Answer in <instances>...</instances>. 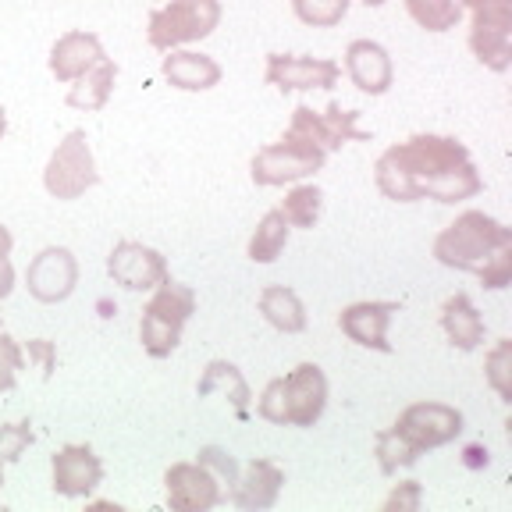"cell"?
Returning a JSON list of instances; mask_svg holds the SVG:
<instances>
[{
  "instance_id": "3957f363",
  "label": "cell",
  "mask_w": 512,
  "mask_h": 512,
  "mask_svg": "<svg viewBox=\"0 0 512 512\" xmlns=\"http://www.w3.org/2000/svg\"><path fill=\"white\" fill-rule=\"evenodd\" d=\"M463 434V413L445 402H413L402 409L388 431L377 434V466L381 473H399L402 466H413L420 452L452 445Z\"/></svg>"
},
{
  "instance_id": "d6986e66",
  "label": "cell",
  "mask_w": 512,
  "mask_h": 512,
  "mask_svg": "<svg viewBox=\"0 0 512 512\" xmlns=\"http://www.w3.org/2000/svg\"><path fill=\"white\" fill-rule=\"evenodd\" d=\"M104 57V43H100L96 32H64L61 40L50 47V72H54L57 82H75L96 61H104Z\"/></svg>"
},
{
  "instance_id": "ffe728a7",
  "label": "cell",
  "mask_w": 512,
  "mask_h": 512,
  "mask_svg": "<svg viewBox=\"0 0 512 512\" xmlns=\"http://www.w3.org/2000/svg\"><path fill=\"white\" fill-rule=\"evenodd\" d=\"M160 75L182 93H203L221 82V64L207 54H192V50H171L160 61Z\"/></svg>"
},
{
  "instance_id": "f546056e",
  "label": "cell",
  "mask_w": 512,
  "mask_h": 512,
  "mask_svg": "<svg viewBox=\"0 0 512 512\" xmlns=\"http://www.w3.org/2000/svg\"><path fill=\"white\" fill-rule=\"evenodd\" d=\"M29 441H32L29 424H8V427H0V459H4V463L18 459L25 452V445H29Z\"/></svg>"
},
{
  "instance_id": "44dd1931",
  "label": "cell",
  "mask_w": 512,
  "mask_h": 512,
  "mask_svg": "<svg viewBox=\"0 0 512 512\" xmlns=\"http://www.w3.org/2000/svg\"><path fill=\"white\" fill-rule=\"evenodd\" d=\"M441 328H445L448 342L463 352H473L484 342V317L477 313L473 299L466 292H456L441 303Z\"/></svg>"
},
{
  "instance_id": "7a4b0ae2",
  "label": "cell",
  "mask_w": 512,
  "mask_h": 512,
  "mask_svg": "<svg viewBox=\"0 0 512 512\" xmlns=\"http://www.w3.org/2000/svg\"><path fill=\"white\" fill-rule=\"evenodd\" d=\"M434 260L448 271L473 274L484 288H505L512 281V228L484 210H466L438 232Z\"/></svg>"
},
{
  "instance_id": "7c38bea8",
  "label": "cell",
  "mask_w": 512,
  "mask_h": 512,
  "mask_svg": "<svg viewBox=\"0 0 512 512\" xmlns=\"http://www.w3.org/2000/svg\"><path fill=\"white\" fill-rule=\"evenodd\" d=\"M75 285H79V260L64 246L40 249L25 271V288L36 303H64L75 292Z\"/></svg>"
},
{
  "instance_id": "ac0fdd59",
  "label": "cell",
  "mask_w": 512,
  "mask_h": 512,
  "mask_svg": "<svg viewBox=\"0 0 512 512\" xmlns=\"http://www.w3.org/2000/svg\"><path fill=\"white\" fill-rule=\"evenodd\" d=\"M281 488H285V470L274 466L271 459H253L246 470H239L235 484L228 488V502L239 509H271L278 502Z\"/></svg>"
},
{
  "instance_id": "5b68a950",
  "label": "cell",
  "mask_w": 512,
  "mask_h": 512,
  "mask_svg": "<svg viewBox=\"0 0 512 512\" xmlns=\"http://www.w3.org/2000/svg\"><path fill=\"white\" fill-rule=\"evenodd\" d=\"M196 313V292L178 281H164L143 306V320H139V342L150 352L153 360H164L178 349L182 342V328Z\"/></svg>"
},
{
  "instance_id": "603a6c76",
  "label": "cell",
  "mask_w": 512,
  "mask_h": 512,
  "mask_svg": "<svg viewBox=\"0 0 512 512\" xmlns=\"http://www.w3.org/2000/svg\"><path fill=\"white\" fill-rule=\"evenodd\" d=\"M260 313L271 328L285 331V335H299L306 331V306L303 299L285 285H267L260 292Z\"/></svg>"
},
{
  "instance_id": "1f68e13d",
  "label": "cell",
  "mask_w": 512,
  "mask_h": 512,
  "mask_svg": "<svg viewBox=\"0 0 512 512\" xmlns=\"http://www.w3.org/2000/svg\"><path fill=\"white\" fill-rule=\"evenodd\" d=\"M15 370H22V352L8 335H0V388L15 384Z\"/></svg>"
},
{
  "instance_id": "f1b7e54d",
  "label": "cell",
  "mask_w": 512,
  "mask_h": 512,
  "mask_svg": "<svg viewBox=\"0 0 512 512\" xmlns=\"http://www.w3.org/2000/svg\"><path fill=\"white\" fill-rule=\"evenodd\" d=\"M484 377H488V384L498 392V399L512 402V342L509 338H502V342L488 352V360H484Z\"/></svg>"
},
{
  "instance_id": "5bb4252c",
  "label": "cell",
  "mask_w": 512,
  "mask_h": 512,
  "mask_svg": "<svg viewBox=\"0 0 512 512\" xmlns=\"http://www.w3.org/2000/svg\"><path fill=\"white\" fill-rule=\"evenodd\" d=\"M107 274L128 292H150L171 278L164 253L143 242H118L107 256Z\"/></svg>"
},
{
  "instance_id": "9c48e42d",
  "label": "cell",
  "mask_w": 512,
  "mask_h": 512,
  "mask_svg": "<svg viewBox=\"0 0 512 512\" xmlns=\"http://www.w3.org/2000/svg\"><path fill=\"white\" fill-rule=\"evenodd\" d=\"M96 182H100V171H96L93 150H89V136L75 128L50 153L47 168H43V185L54 200H79Z\"/></svg>"
},
{
  "instance_id": "9a60e30c",
  "label": "cell",
  "mask_w": 512,
  "mask_h": 512,
  "mask_svg": "<svg viewBox=\"0 0 512 512\" xmlns=\"http://www.w3.org/2000/svg\"><path fill=\"white\" fill-rule=\"evenodd\" d=\"M402 310V303L392 299H363V303H352L342 310L338 317V328L349 342L363 345V349H377V352H392L388 342V324L392 317Z\"/></svg>"
},
{
  "instance_id": "d6a6232c",
  "label": "cell",
  "mask_w": 512,
  "mask_h": 512,
  "mask_svg": "<svg viewBox=\"0 0 512 512\" xmlns=\"http://www.w3.org/2000/svg\"><path fill=\"white\" fill-rule=\"evenodd\" d=\"M392 509H420V484L416 480H406V484H399V488L392 491V498L384 502V512Z\"/></svg>"
},
{
  "instance_id": "2e32d148",
  "label": "cell",
  "mask_w": 512,
  "mask_h": 512,
  "mask_svg": "<svg viewBox=\"0 0 512 512\" xmlns=\"http://www.w3.org/2000/svg\"><path fill=\"white\" fill-rule=\"evenodd\" d=\"M50 473H54V491L64 498H86L100 488L104 480V463L89 445H64L50 459Z\"/></svg>"
},
{
  "instance_id": "8992f818",
  "label": "cell",
  "mask_w": 512,
  "mask_h": 512,
  "mask_svg": "<svg viewBox=\"0 0 512 512\" xmlns=\"http://www.w3.org/2000/svg\"><path fill=\"white\" fill-rule=\"evenodd\" d=\"M328 160V150H320L310 136H303L299 128L288 125L285 136L278 143L256 150L253 164H249V175H253L256 185L264 189H274V185H288V182H303L313 171L324 168Z\"/></svg>"
},
{
  "instance_id": "484cf974",
  "label": "cell",
  "mask_w": 512,
  "mask_h": 512,
  "mask_svg": "<svg viewBox=\"0 0 512 512\" xmlns=\"http://www.w3.org/2000/svg\"><path fill=\"white\" fill-rule=\"evenodd\" d=\"M406 11L420 29L448 32L463 18V0H406Z\"/></svg>"
},
{
  "instance_id": "4316f807",
  "label": "cell",
  "mask_w": 512,
  "mask_h": 512,
  "mask_svg": "<svg viewBox=\"0 0 512 512\" xmlns=\"http://www.w3.org/2000/svg\"><path fill=\"white\" fill-rule=\"evenodd\" d=\"M320 207H324V192H320V185H296L278 210L285 214L288 228H313V224L320 221Z\"/></svg>"
},
{
  "instance_id": "8fae6325",
  "label": "cell",
  "mask_w": 512,
  "mask_h": 512,
  "mask_svg": "<svg viewBox=\"0 0 512 512\" xmlns=\"http://www.w3.org/2000/svg\"><path fill=\"white\" fill-rule=\"evenodd\" d=\"M164 488H168V505L175 512H207L228 502L221 477L207 463H175L164 473Z\"/></svg>"
},
{
  "instance_id": "52a82bcc",
  "label": "cell",
  "mask_w": 512,
  "mask_h": 512,
  "mask_svg": "<svg viewBox=\"0 0 512 512\" xmlns=\"http://www.w3.org/2000/svg\"><path fill=\"white\" fill-rule=\"evenodd\" d=\"M221 25V0H171L157 8L146 25L153 50H175L182 43H200Z\"/></svg>"
},
{
  "instance_id": "e575fe53",
  "label": "cell",
  "mask_w": 512,
  "mask_h": 512,
  "mask_svg": "<svg viewBox=\"0 0 512 512\" xmlns=\"http://www.w3.org/2000/svg\"><path fill=\"white\" fill-rule=\"evenodd\" d=\"M4 132H8V111L0 107V139H4Z\"/></svg>"
},
{
  "instance_id": "d590c367",
  "label": "cell",
  "mask_w": 512,
  "mask_h": 512,
  "mask_svg": "<svg viewBox=\"0 0 512 512\" xmlns=\"http://www.w3.org/2000/svg\"><path fill=\"white\" fill-rule=\"evenodd\" d=\"M367 8H381V4H388V0H363Z\"/></svg>"
},
{
  "instance_id": "7402d4cb",
  "label": "cell",
  "mask_w": 512,
  "mask_h": 512,
  "mask_svg": "<svg viewBox=\"0 0 512 512\" xmlns=\"http://www.w3.org/2000/svg\"><path fill=\"white\" fill-rule=\"evenodd\" d=\"M114 82H118V64H114L111 57L96 61L93 68L82 72L79 79H75V86L68 89V107H75V111H100V107L111 100Z\"/></svg>"
},
{
  "instance_id": "cb8c5ba5",
  "label": "cell",
  "mask_w": 512,
  "mask_h": 512,
  "mask_svg": "<svg viewBox=\"0 0 512 512\" xmlns=\"http://www.w3.org/2000/svg\"><path fill=\"white\" fill-rule=\"evenodd\" d=\"M288 221H285V214L281 210H267L264 214V221L256 224V232H253V239H249V260L253 264H274L281 256V249L288 246Z\"/></svg>"
},
{
  "instance_id": "277c9868",
  "label": "cell",
  "mask_w": 512,
  "mask_h": 512,
  "mask_svg": "<svg viewBox=\"0 0 512 512\" xmlns=\"http://www.w3.org/2000/svg\"><path fill=\"white\" fill-rule=\"evenodd\" d=\"M328 409V377L317 363H299L264 388L256 413L281 427H313Z\"/></svg>"
},
{
  "instance_id": "4dcf8cb0",
  "label": "cell",
  "mask_w": 512,
  "mask_h": 512,
  "mask_svg": "<svg viewBox=\"0 0 512 512\" xmlns=\"http://www.w3.org/2000/svg\"><path fill=\"white\" fill-rule=\"evenodd\" d=\"M200 463H207L210 470L217 473V477L228 480V488H232L235 477H239V463H235V459L228 456V452H221V448H214V445L203 448V452H200Z\"/></svg>"
},
{
  "instance_id": "8d00e7d4",
  "label": "cell",
  "mask_w": 512,
  "mask_h": 512,
  "mask_svg": "<svg viewBox=\"0 0 512 512\" xmlns=\"http://www.w3.org/2000/svg\"><path fill=\"white\" fill-rule=\"evenodd\" d=\"M0 484H4V459H0Z\"/></svg>"
},
{
  "instance_id": "ba28073f",
  "label": "cell",
  "mask_w": 512,
  "mask_h": 512,
  "mask_svg": "<svg viewBox=\"0 0 512 512\" xmlns=\"http://www.w3.org/2000/svg\"><path fill=\"white\" fill-rule=\"evenodd\" d=\"M470 8V50L491 72L512 64V0H463Z\"/></svg>"
},
{
  "instance_id": "83f0119b",
  "label": "cell",
  "mask_w": 512,
  "mask_h": 512,
  "mask_svg": "<svg viewBox=\"0 0 512 512\" xmlns=\"http://www.w3.org/2000/svg\"><path fill=\"white\" fill-rule=\"evenodd\" d=\"M352 0H292L299 22L313 25V29H335L345 15H349Z\"/></svg>"
},
{
  "instance_id": "4fadbf2b",
  "label": "cell",
  "mask_w": 512,
  "mask_h": 512,
  "mask_svg": "<svg viewBox=\"0 0 512 512\" xmlns=\"http://www.w3.org/2000/svg\"><path fill=\"white\" fill-rule=\"evenodd\" d=\"M292 128H299L303 136H310L320 150H342L345 143H370V132L360 128V111H342V104H328V111L320 114L313 107L299 104L292 111Z\"/></svg>"
},
{
  "instance_id": "d4e9b609",
  "label": "cell",
  "mask_w": 512,
  "mask_h": 512,
  "mask_svg": "<svg viewBox=\"0 0 512 512\" xmlns=\"http://www.w3.org/2000/svg\"><path fill=\"white\" fill-rule=\"evenodd\" d=\"M217 388H221L224 395H232V406L239 409L242 416H246V406H249V384H246V377L239 374V367H235V363H228V360L207 363V370H203L200 384H196V392H200V395H210V392H217Z\"/></svg>"
},
{
  "instance_id": "30bf717a",
  "label": "cell",
  "mask_w": 512,
  "mask_h": 512,
  "mask_svg": "<svg viewBox=\"0 0 512 512\" xmlns=\"http://www.w3.org/2000/svg\"><path fill=\"white\" fill-rule=\"evenodd\" d=\"M342 64L331 57H306V54H267V86L281 93H306V89H335Z\"/></svg>"
},
{
  "instance_id": "836d02e7",
  "label": "cell",
  "mask_w": 512,
  "mask_h": 512,
  "mask_svg": "<svg viewBox=\"0 0 512 512\" xmlns=\"http://www.w3.org/2000/svg\"><path fill=\"white\" fill-rule=\"evenodd\" d=\"M11 246H15V239H11V232L0 224V267L8 264V256H11Z\"/></svg>"
},
{
  "instance_id": "e0dca14e",
  "label": "cell",
  "mask_w": 512,
  "mask_h": 512,
  "mask_svg": "<svg viewBox=\"0 0 512 512\" xmlns=\"http://www.w3.org/2000/svg\"><path fill=\"white\" fill-rule=\"evenodd\" d=\"M345 72H349L352 86L370 96H384L395 82L392 57L374 40H352L345 47Z\"/></svg>"
},
{
  "instance_id": "6da1fadb",
  "label": "cell",
  "mask_w": 512,
  "mask_h": 512,
  "mask_svg": "<svg viewBox=\"0 0 512 512\" xmlns=\"http://www.w3.org/2000/svg\"><path fill=\"white\" fill-rule=\"evenodd\" d=\"M374 182L395 203H463L484 189V178L473 168L466 143L434 132H420L406 143L388 146L374 164Z\"/></svg>"
}]
</instances>
